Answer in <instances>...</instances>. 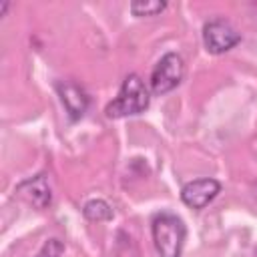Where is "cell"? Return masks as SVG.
<instances>
[{
  "label": "cell",
  "mask_w": 257,
  "mask_h": 257,
  "mask_svg": "<svg viewBox=\"0 0 257 257\" xmlns=\"http://www.w3.org/2000/svg\"><path fill=\"white\" fill-rule=\"evenodd\" d=\"M151 88L145 84V80L131 72L122 78L116 96L106 102L104 116L106 118H126V116H139L151 106Z\"/></svg>",
  "instance_id": "cell-1"
},
{
  "label": "cell",
  "mask_w": 257,
  "mask_h": 257,
  "mask_svg": "<svg viewBox=\"0 0 257 257\" xmlns=\"http://www.w3.org/2000/svg\"><path fill=\"white\" fill-rule=\"evenodd\" d=\"M151 239L159 257H181L187 241V225L171 211L155 213L151 219Z\"/></svg>",
  "instance_id": "cell-2"
},
{
  "label": "cell",
  "mask_w": 257,
  "mask_h": 257,
  "mask_svg": "<svg viewBox=\"0 0 257 257\" xmlns=\"http://www.w3.org/2000/svg\"><path fill=\"white\" fill-rule=\"evenodd\" d=\"M185 78V60L179 52H165L153 66L149 76V88L153 96H165L173 92Z\"/></svg>",
  "instance_id": "cell-3"
},
{
  "label": "cell",
  "mask_w": 257,
  "mask_h": 257,
  "mask_svg": "<svg viewBox=\"0 0 257 257\" xmlns=\"http://www.w3.org/2000/svg\"><path fill=\"white\" fill-rule=\"evenodd\" d=\"M201 38H203V46L209 54H225L229 50H233L239 42H241V32L227 20V18H211L203 24L201 30Z\"/></svg>",
  "instance_id": "cell-4"
},
{
  "label": "cell",
  "mask_w": 257,
  "mask_h": 257,
  "mask_svg": "<svg viewBox=\"0 0 257 257\" xmlns=\"http://www.w3.org/2000/svg\"><path fill=\"white\" fill-rule=\"evenodd\" d=\"M54 90L58 94V100H60L68 120L78 122L90 106V94L84 90L82 84H78L74 80H58L54 84Z\"/></svg>",
  "instance_id": "cell-5"
},
{
  "label": "cell",
  "mask_w": 257,
  "mask_h": 257,
  "mask_svg": "<svg viewBox=\"0 0 257 257\" xmlns=\"http://www.w3.org/2000/svg\"><path fill=\"white\" fill-rule=\"evenodd\" d=\"M221 191H223L221 181H217L213 177H201V179H193L181 187V201L189 209L201 211L209 203H213Z\"/></svg>",
  "instance_id": "cell-6"
},
{
  "label": "cell",
  "mask_w": 257,
  "mask_h": 257,
  "mask_svg": "<svg viewBox=\"0 0 257 257\" xmlns=\"http://www.w3.org/2000/svg\"><path fill=\"white\" fill-rule=\"evenodd\" d=\"M14 193L38 211H44L52 205V187H50V181H48L46 173H38L34 177H28V179L20 181L16 185Z\"/></svg>",
  "instance_id": "cell-7"
},
{
  "label": "cell",
  "mask_w": 257,
  "mask_h": 257,
  "mask_svg": "<svg viewBox=\"0 0 257 257\" xmlns=\"http://www.w3.org/2000/svg\"><path fill=\"white\" fill-rule=\"evenodd\" d=\"M82 217L86 221H92V223H102V221H110L114 217V211L112 207L104 201V199H88L84 205H82Z\"/></svg>",
  "instance_id": "cell-8"
},
{
  "label": "cell",
  "mask_w": 257,
  "mask_h": 257,
  "mask_svg": "<svg viewBox=\"0 0 257 257\" xmlns=\"http://www.w3.org/2000/svg\"><path fill=\"white\" fill-rule=\"evenodd\" d=\"M165 8H167V2H163V0H135V2L128 4L131 14L137 16V18L159 16Z\"/></svg>",
  "instance_id": "cell-9"
},
{
  "label": "cell",
  "mask_w": 257,
  "mask_h": 257,
  "mask_svg": "<svg viewBox=\"0 0 257 257\" xmlns=\"http://www.w3.org/2000/svg\"><path fill=\"white\" fill-rule=\"evenodd\" d=\"M64 253V243L58 237H50L42 243V247L36 251L34 257H62Z\"/></svg>",
  "instance_id": "cell-10"
},
{
  "label": "cell",
  "mask_w": 257,
  "mask_h": 257,
  "mask_svg": "<svg viewBox=\"0 0 257 257\" xmlns=\"http://www.w3.org/2000/svg\"><path fill=\"white\" fill-rule=\"evenodd\" d=\"M8 8H10V2H2V4H0V16H4Z\"/></svg>",
  "instance_id": "cell-11"
}]
</instances>
